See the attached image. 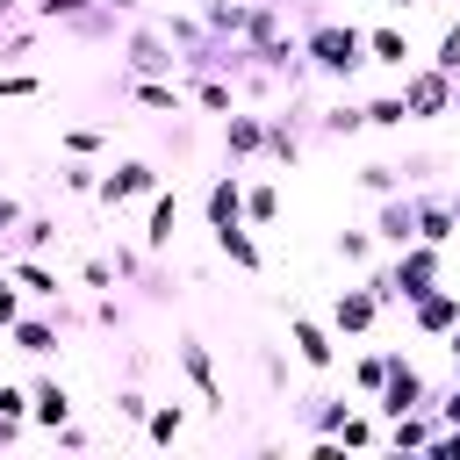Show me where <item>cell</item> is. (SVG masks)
I'll use <instances>...</instances> for the list:
<instances>
[{
  "instance_id": "6da1fadb",
  "label": "cell",
  "mask_w": 460,
  "mask_h": 460,
  "mask_svg": "<svg viewBox=\"0 0 460 460\" xmlns=\"http://www.w3.org/2000/svg\"><path fill=\"white\" fill-rule=\"evenodd\" d=\"M302 58H309V72H323V79H352V72L367 65V29H352V22H309Z\"/></svg>"
},
{
  "instance_id": "7a4b0ae2",
  "label": "cell",
  "mask_w": 460,
  "mask_h": 460,
  "mask_svg": "<svg viewBox=\"0 0 460 460\" xmlns=\"http://www.w3.org/2000/svg\"><path fill=\"white\" fill-rule=\"evenodd\" d=\"M402 108H410V122L446 115V108H453V72H438V65H410V72H402Z\"/></svg>"
},
{
  "instance_id": "3957f363",
  "label": "cell",
  "mask_w": 460,
  "mask_h": 460,
  "mask_svg": "<svg viewBox=\"0 0 460 460\" xmlns=\"http://www.w3.org/2000/svg\"><path fill=\"white\" fill-rule=\"evenodd\" d=\"M424 402H431L424 374L395 352V359H388V381H381V395H374V417H402V410H424Z\"/></svg>"
},
{
  "instance_id": "277c9868",
  "label": "cell",
  "mask_w": 460,
  "mask_h": 460,
  "mask_svg": "<svg viewBox=\"0 0 460 460\" xmlns=\"http://www.w3.org/2000/svg\"><path fill=\"white\" fill-rule=\"evenodd\" d=\"M108 208H122V201H137V194H158V172L144 165V158H122L115 172H101V187H93Z\"/></svg>"
},
{
  "instance_id": "5b68a950",
  "label": "cell",
  "mask_w": 460,
  "mask_h": 460,
  "mask_svg": "<svg viewBox=\"0 0 460 460\" xmlns=\"http://www.w3.org/2000/svg\"><path fill=\"white\" fill-rule=\"evenodd\" d=\"M374 237H381L388 252H402V244H417V194H381V216H374Z\"/></svg>"
},
{
  "instance_id": "8992f818",
  "label": "cell",
  "mask_w": 460,
  "mask_h": 460,
  "mask_svg": "<svg viewBox=\"0 0 460 460\" xmlns=\"http://www.w3.org/2000/svg\"><path fill=\"white\" fill-rule=\"evenodd\" d=\"M410 323H417L424 338H446V331L460 323V288H424V295L410 302Z\"/></svg>"
},
{
  "instance_id": "52a82bcc",
  "label": "cell",
  "mask_w": 460,
  "mask_h": 460,
  "mask_svg": "<svg viewBox=\"0 0 460 460\" xmlns=\"http://www.w3.org/2000/svg\"><path fill=\"white\" fill-rule=\"evenodd\" d=\"M172 359H180V374H187V381L201 388V402H208V410L223 417V410H230V395H223V381H216V367H208L201 338H180V345H172Z\"/></svg>"
},
{
  "instance_id": "ba28073f",
  "label": "cell",
  "mask_w": 460,
  "mask_h": 460,
  "mask_svg": "<svg viewBox=\"0 0 460 460\" xmlns=\"http://www.w3.org/2000/svg\"><path fill=\"white\" fill-rule=\"evenodd\" d=\"M122 58H129V79H158V72L180 65V58H172V36H158V29H137Z\"/></svg>"
},
{
  "instance_id": "9c48e42d",
  "label": "cell",
  "mask_w": 460,
  "mask_h": 460,
  "mask_svg": "<svg viewBox=\"0 0 460 460\" xmlns=\"http://www.w3.org/2000/svg\"><path fill=\"white\" fill-rule=\"evenodd\" d=\"M374 316H381L374 288H338V302H331V331H338V338H359V331H374Z\"/></svg>"
},
{
  "instance_id": "30bf717a",
  "label": "cell",
  "mask_w": 460,
  "mask_h": 460,
  "mask_svg": "<svg viewBox=\"0 0 460 460\" xmlns=\"http://www.w3.org/2000/svg\"><path fill=\"white\" fill-rule=\"evenodd\" d=\"M288 338H295L302 367H316V374H323V367H338V345H331V331H323L316 316H302V309H295V316H288Z\"/></svg>"
},
{
  "instance_id": "8fae6325",
  "label": "cell",
  "mask_w": 460,
  "mask_h": 460,
  "mask_svg": "<svg viewBox=\"0 0 460 460\" xmlns=\"http://www.w3.org/2000/svg\"><path fill=\"white\" fill-rule=\"evenodd\" d=\"M29 424H43V431H58V424H72V388H65L58 374H43V381L29 388Z\"/></svg>"
},
{
  "instance_id": "7c38bea8",
  "label": "cell",
  "mask_w": 460,
  "mask_h": 460,
  "mask_svg": "<svg viewBox=\"0 0 460 460\" xmlns=\"http://www.w3.org/2000/svg\"><path fill=\"white\" fill-rule=\"evenodd\" d=\"M230 223H244V180L237 172L208 180V230H230Z\"/></svg>"
},
{
  "instance_id": "4fadbf2b",
  "label": "cell",
  "mask_w": 460,
  "mask_h": 460,
  "mask_svg": "<svg viewBox=\"0 0 460 460\" xmlns=\"http://www.w3.org/2000/svg\"><path fill=\"white\" fill-rule=\"evenodd\" d=\"M223 144H230V158H259L266 151V115H223Z\"/></svg>"
},
{
  "instance_id": "5bb4252c",
  "label": "cell",
  "mask_w": 460,
  "mask_h": 460,
  "mask_svg": "<svg viewBox=\"0 0 460 460\" xmlns=\"http://www.w3.org/2000/svg\"><path fill=\"white\" fill-rule=\"evenodd\" d=\"M417 237H424V244H453V237H460V223H453V201H438V194H417Z\"/></svg>"
},
{
  "instance_id": "9a60e30c",
  "label": "cell",
  "mask_w": 460,
  "mask_h": 460,
  "mask_svg": "<svg viewBox=\"0 0 460 460\" xmlns=\"http://www.w3.org/2000/svg\"><path fill=\"white\" fill-rule=\"evenodd\" d=\"M7 338H14V352H29V359H50V352H58V323H50V316H22Z\"/></svg>"
},
{
  "instance_id": "2e32d148",
  "label": "cell",
  "mask_w": 460,
  "mask_h": 460,
  "mask_svg": "<svg viewBox=\"0 0 460 460\" xmlns=\"http://www.w3.org/2000/svg\"><path fill=\"white\" fill-rule=\"evenodd\" d=\"M302 115H266V151L280 158V165H302V129H295Z\"/></svg>"
},
{
  "instance_id": "e0dca14e",
  "label": "cell",
  "mask_w": 460,
  "mask_h": 460,
  "mask_svg": "<svg viewBox=\"0 0 460 460\" xmlns=\"http://www.w3.org/2000/svg\"><path fill=\"white\" fill-rule=\"evenodd\" d=\"M172 223H180V194H151V230H144V252H165L172 244Z\"/></svg>"
},
{
  "instance_id": "ac0fdd59",
  "label": "cell",
  "mask_w": 460,
  "mask_h": 460,
  "mask_svg": "<svg viewBox=\"0 0 460 460\" xmlns=\"http://www.w3.org/2000/svg\"><path fill=\"white\" fill-rule=\"evenodd\" d=\"M7 273H14V288H29V295L58 302V273H50V266H36V252H14V259H7Z\"/></svg>"
},
{
  "instance_id": "d6986e66",
  "label": "cell",
  "mask_w": 460,
  "mask_h": 460,
  "mask_svg": "<svg viewBox=\"0 0 460 460\" xmlns=\"http://www.w3.org/2000/svg\"><path fill=\"white\" fill-rule=\"evenodd\" d=\"M388 359H395V352H359V359H352V395H359V402H374V395H381Z\"/></svg>"
},
{
  "instance_id": "ffe728a7",
  "label": "cell",
  "mask_w": 460,
  "mask_h": 460,
  "mask_svg": "<svg viewBox=\"0 0 460 460\" xmlns=\"http://www.w3.org/2000/svg\"><path fill=\"white\" fill-rule=\"evenodd\" d=\"M367 65H410V36L402 29H367Z\"/></svg>"
},
{
  "instance_id": "44dd1931",
  "label": "cell",
  "mask_w": 460,
  "mask_h": 460,
  "mask_svg": "<svg viewBox=\"0 0 460 460\" xmlns=\"http://www.w3.org/2000/svg\"><path fill=\"white\" fill-rule=\"evenodd\" d=\"M122 86H129V101H144V108H172V115H180V101H187L172 79H122Z\"/></svg>"
},
{
  "instance_id": "7402d4cb",
  "label": "cell",
  "mask_w": 460,
  "mask_h": 460,
  "mask_svg": "<svg viewBox=\"0 0 460 460\" xmlns=\"http://www.w3.org/2000/svg\"><path fill=\"white\" fill-rule=\"evenodd\" d=\"M216 244L230 252V266H244V273H259L266 259H259V244H252V230L244 223H230V230H216Z\"/></svg>"
},
{
  "instance_id": "603a6c76",
  "label": "cell",
  "mask_w": 460,
  "mask_h": 460,
  "mask_svg": "<svg viewBox=\"0 0 460 460\" xmlns=\"http://www.w3.org/2000/svg\"><path fill=\"white\" fill-rule=\"evenodd\" d=\"M345 410H352L345 395H309V402H302V417H309V431H338V424H345Z\"/></svg>"
},
{
  "instance_id": "cb8c5ba5",
  "label": "cell",
  "mask_w": 460,
  "mask_h": 460,
  "mask_svg": "<svg viewBox=\"0 0 460 460\" xmlns=\"http://www.w3.org/2000/svg\"><path fill=\"white\" fill-rule=\"evenodd\" d=\"M180 424H187V417H180V402H151L144 438H151V446H172V438H180Z\"/></svg>"
},
{
  "instance_id": "d4e9b609",
  "label": "cell",
  "mask_w": 460,
  "mask_h": 460,
  "mask_svg": "<svg viewBox=\"0 0 460 460\" xmlns=\"http://www.w3.org/2000/svg\"><path fill=\"white\" fill-rule=\"evenodd\" d=\"M316 129H323V137H352V129H367V108L338 101V108H323V115H316Z\"/></svg>"
},
{
  "instance_id": "484cf974",
  "label": "cell",
  "mask_w": 460,
  "mask_h": 460,
  "mask_svg": "<svg viewBox=\"0 0 460 460\" xmlns=\"http://www.w3.org/2000/svg\"><path fill=\"white\" fill-rule=\"evenodd\" d=\"M273 216H280V187H273V180L244 187V223H273Z\"/></svg>"
},
{
  "instance_id": "4316f807",
  "label": "cell",
  "mask_w": 460,
  "mask_h": 460,
  "mask_svg": "<svg viewBox=\"0 0 460 460\" xmlns=\"http://www.w3.org/2000/svg\"><path fill=\"white\" fill-rule=\"evenodd\" d=\"M367 122H374V129H402V122H410L402 93H381V101H367Z\"/></svg>"
},
{
  "instance_id": "83f0119b",
  "label": "cell",
  "mask_w": 460,
  "mask_h": 460,
  "mask_svg": "<svg viewBox=\"0 0 460 460\" xmlns=\"http://www.w3.org/2000/svg\"><path fill=\"white\" fill-rule=\"evenodd\" d=\"M14 244H22V252H50V244H58V223H50V216H22V237H14Z\"/></svg>"
},
{
  "instance_id": "f1b7e54d",
  "label": "cell",
  "mask_w": 460,
  "mask_h": 460,
  "mask_svg": "<svg viewBox=\"0 0 460 460\" xmlns=\"http://www.w3.org/2000/svg\"><path fill=\"white\" fill-rule=\"evenodd\" d=\"M86 7H101V0H36V22H79Z\"/></svg>"
},
{
  "instance_id": "f546056e",
  "label": "cell",
  "mask_w": 460,
  "mask_h": 460,
  "mask_svg": "<svg viewBox=\"0 0 460 460\" xmlns=\"http://www.w3.org/2000/svg\"><path fill=\"white\" fill-rule=\"evenodd\" d=\"M65 151H79V158H86V151H108V129H86V122H72V129H65Z\"/></svg>"
},
{
  "instance_id": "4dcf8cb0",
  "label": "cell",
  "mask_w": 460,
  "mask_h": 460,
  "mask_svg": "<svg viewBox=\"0 0 460 460\" xmlns=\"http://www.w3.org/2000/svg\"><path fill=\"white\" fill-rule=\"evenodd\" d=\"M374 438V417L367 410H345V424H338V446H367Z\"/></svg>"
},
{
  "instance_id": "1f68e13d",
  "label": "cell",
  "mask_w": 460,
  "mask_h": 460,
  "mask_svg": "<svg viewBox=\"0 0 460 460\" xmlns=\"http://www.w3.org/2000/svg\"><path fill=\"white\" fill-rule=\"evenodd\" d=\"M0 417H7V424H29V388L0 381Z\"/></svg>"
},
{
  "instance_id": "d6a6232c",
  "label": "cell",
  "mask_w": 460,
  "mask_h": 460,
  "mask_svg": "<svg viewBox=\"0 0 460 460\" xmlns=\"http://www.w3.org/2000/svg\"><path fill=\"white\" fill-rule=\"evenodd\" d=\"M22 323V295H14V273L0 266V331H14Z\"/></svg>"
},
{
  "instance_id": "836d02e7",
  "label": "cell",
  "mask_w": 460,
  "mask_h": 460,
  "mask_svg": "<svg viewBox=\"0 0 460 460\" xmlns=\"http://www.w3.org/2000/svg\"><path fill=\"white\" fill-rule=\"evenodd\" d=\"M359 187H367V194H395V165H381V158L359 165Z\"/></svg>"
},
{
  "instance_id": "e575fe53",
  "label": "cell",
  "mask_w": 460,
  "mask_h": 460,
  "mask_svg": "<svg viewBox=\"0 0 460 460\" xmlns=\"http://www.w3.org/2000/svg\"><path fill=\"white\" fill-rule=\"evenodd\" d=\"M0 93L7 101H29V93H43V79L36 72H0Z\"/></svg>"
},
{
  "instance_id": "d590c367",
  "label": "cell",
  "mask_w": 460,
  "mask_h": 460,
  "mask_svg": "<svg viewBox=\"0 0 460 460\" xmlns=\"http://www.w3.org/2000/svg\"><path fill=\"white\" fill-rule=\"evenodd\" d=\"M431 65H438V72H453V79H460V22H453V29H446V36H438V58H431Z\"/></svg>"
},
{
  "instance_id": "8d00e7d4",
  "label": "cell",
  "mask_w": 460,
  "mask_h": 460,
  "mask_svg": "<svg viewBox=\"0 0 460 460\" xmlns=\"http://www.w3.org/2000/svg\"><path fill=\"white\" fill-rule=\"evenodd\" d=\"M367 252H374V237H367V230H338V259H352V266H359Z\"/></svg>"
},
{
  "instance_id": "74e56055",
  "label": "cell",
  "mask_w": 460,
  "mask_h": 460,
  "mask_svg": "<svg viewBox=\"0 0 460 460\" xmlns=\"http://www.w3.org/2000/svg\"><path fill=\"white\" fill-rule=\"evenodd\" d=\"M115 410H122L129 424H144V417H151V395H144V388H122V395H115Z\"/></svg>"
},
{
  "instance_id": "f35d334b",
  "label": "cell",
  "mask_w": 460,
  "mask_h": 460,
  "mask_svg": "<svg viewBox=\"0 0 460 460\" xmlns=\"http://www.w3.org/2000/svg\"><path fill=\"white\" fill-rule=\"evenodd\" d=\"M65 187H72V194H93V187H101V172H93V165H79V158H72V165H65Z\"/></svg>"
},
{
  "instance_id": "ab89813d",
  "label": "cell",
  "mask_w": 460,
  "mask_h": 460,
  "mask_svg": "<svg viewBox=\"0 0 460 460\" xmlns=\"http://www.w3.org/2000/svg\"><path fill=\"white\" fill-rule=\"evenodd\" d=\"M29 43H36L29 29H14V36H0V65H14V58H29Z\"/></svg>"
},
{
  "instance_id": "60d3db41",
  "label": "cell",
  "mask_w": 460,
  "mask_h": 460,
  "mask_svg": "<svg viewBox=\"0 0 460 460\" xmlns=\"http://www.w3.org/2000/svg\"><path fill=\"white\" fill-rule=\"evenodd\" d=\"M79 280H86V288H115V266H108V259H86Z\"/></svg>"
},
{
  "instance_id": "b9f144b4",
  "label": "cell",
  "mask_w": 460,
  "mask_h": 460,
  "mask_svg": "<svg viewBox=\"0 0 460 460\" xmlns=\"http://www.w3.org/2000/svg\"><path fill=\"white\" fill-rule=\"evenodd\" d=\"M0 230H22V201L14 194H0Z\"/></svg>"
},
{
  "instance_id": "7bdbcfd3",
  "label": "cell",
  "mask_w": 460,
  "mask_h": 460,
  "mask_svg": "<svg viewBox=\"0 0 460 460\" xmlns=\"http://www.w3.org/2000/svg\"><path fill=\"white\" fill-rule=\"evenodd\" d=\"M446 352H453V374H460V323L446 331Z\"/></svg>"
},
{
  "instance_id": "ee69618b",
  "label": "cell",
  "mask_w": 460,
  "mask_h": 460,
  "mask_svg": "<svg viewBox=\"0 0 460 460\" xmlns=\"http://www.w3.org/2000/svg\"><path fill=\"white\" fill-rule=\"evenodd\" d=\"M101 7H115V14H129V7H144V0H101Z\"/></svg>"
},
{
  "instance_id": "f6af8a7d",
  "label": "cell",
  "mask_w": 460,
  "mask_h": 460,
  "mask_svg": "<svg viewBox=\"0 0 460 460\" xmlns=\"http://www.w3.org/2000/svg\"><path fill=\"white\" fill-rule=\"evenodd\" d=\"M381 7H417V0H381Z\"/></svg>"
},
{
  "instance_id": "bcb514c9",
  "label": "cell",
  "mask_w": 460,
  "mask_h": 460,
  "mask_svg": "<svg viewBox=\"0 0 460 460\" xmlns=\"http://www.w3.org/2000/svg\"><path fill=\"white\" fill-rule=\"evenodd\" d=\"M453 223H460V194H453Z\"/></svg>"
},
{
  "instance_id": "7dc6e473",
  "label": "cell",
  "mask_w": 460,
  "mask_h": 460,
  "mask_svg": "<svg viewBox=\"0 0 460 460\" xmlns=\"http://www.w3.org/2000/svg\"><path fill=\"white\" fill-rule=\"evenodd\" d=\"M453 108H460V79H453Z\"/></svg>"
},
{
  "instance_id": "c3c4849f",
  "label": "cell",
  "mask_w": 460,
  "mask_h": 460,
  "mask_svg": "<svg viewBox=\"0 0 460 460\" xmlns=\"http://www.w3.org/2000/svg\"><path fill=\"white\" fill-rule=\"evenodd\" d=\"M158 7H172V0H158Z\"/></svg>"
}]
</instances>
